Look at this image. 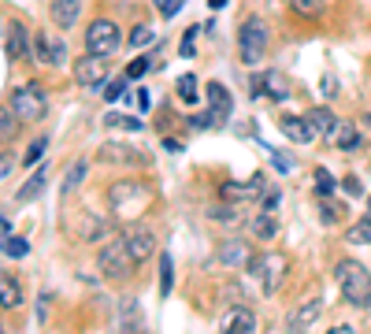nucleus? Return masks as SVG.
<instances>
[{"instance_id": "nucleus-27", "label": "nucleus", "mask_w": 371, "mask_h": 334, "mask_svg": "<svg viewBox=\"0 0 371 334\" xmlns=\"http://www.w3.org/2000/svg\"><path fill=\"white\" fill-rule=\"evenodd\" d=\"M19 126H23V123L15 119V112H12V108H0V145H8V142H12V137L19 134Z\"/></svg>"}, {"instance_id": "nucleus-23", "label": "nucleus", "mask_w": 371, "mask_h": 334, "mask_svg": "<svg viewBox=\"0 0 371 334\" xmlns=\"http://www.w3.org/2000/svg\"><path fill=\"white\" fill-rule=\"evenodd\" d=\"M256 186H260V178H256V182H249V186H238V182H223L220 197H223L226 204H242L245 197H253V193H256Z\"/></svg>"}, {"instance_id": "nucleus-54", "label": "nucleus", "mask_w": 371, "mask_h": 334, "mask_svg": "<svg viewBox=\"0 0 371 334\" xmlns=\"http://www.w3.org/2000/svg\"><path fill=\"white\" fill-rule=\"evenodd\" d=\"M156 4H163V0H156Z\"/></svg>"}, {"instance_id": "nucleus-6", "label": "nucleus", "mask_w": 371, "mask_h": 334, "mask_svg": "<svg viewBox=\"0 0 371 334\" xmlns=\"http://www.w3.org/2000/svg\"><path fill=\"white\" fill-rule=\"evenodd\" d=\"M108 201H112V208L119 215H126L130 219H138L141 208L149 204V186H141V182H115L112 190H108Z\"/></svg>"}, {"instance_id": "nucleus-5", "label": "nucleus", "mask_w": 371, "mask_h": 334, "mask_svg": "<svg viewBox=\"0 0 371 334\" xmlns=\"http://www.w3.org/2000/svg\"><path fill=\"white\" fill-rule=\"evenodd\" d=\"M267 41H271V30L264 19H245L242 30H238V56H242V63H260L264 60V52H267Z\"/></svg>"}, {"instance_id": "nucleus-43", "label": "nucleus", "mask_w": 371, "mask_h": 334, "mask_svg": "<svg viewBox=\"0 0 371 334\" xmlns=\"http://www.w3.org/2000/svg\"><path fill=\"white\" fill-rule=\"evenodd\" d=\"M342 219V208H338V204H327L323 201V223H338Z\"/></svg>"}, {"instance_id": "nucleus-33", "label": "nucleus", "mask_w": 371, "mask_h": 334, "mask_svg": "<svg viewBox=\"0 0 371 334\" xmlns=\"http://www.w3.org/2000/svg\"><path fill=\"white\" fill-rule=\"evenodd\" d=\"M334 190H338L334 175H327V167H315V193H320V197H331Z\"/></svg>"}, {"instance_id": "nucleus-30", "label": "nucleus", "mask_w": 371, "mask_h": 334, "mask_svg": "<svg viewBox=\"0 0 371 334\" xmlns=\"http://www.w3.org/2000/svg\"><path fill=\"white\" fill-rule=\"evenodd\" d=\"M26 249H30V242L26 238H0V253L4 256H12V260H19V256H26Z\"/></svg>"}, {"instance_id": "nucleus-21", "label": "nucleus", "mask_w": 371, "mask_h": 334, "mask_svg": "<svg viewBox=\"0 0 371 334\" xmlns=\"http://www.w3.org/2000/svg\"><path fill=\"white\" fill-rule=\"evenodd\" d=\"M308 123H312L315 134H327V137H334V131H338V115L331 112V108H312Z\"/></svg>"}, {"instance_id": "nucleus-28", "label": "nucleus", "mask_w": 371, "mask_h": 334, "mask_svg": "<svg viewBox=\"0 0 371 334\" xmlns=\"http://www.w3.org/2000/svg\"><path fill=\"white\" fill-rule=\"evenodd\" d=\"M45 178H49V175H45V167H38L34 175H30V178L23 182V190H19V201H30V197H38V193L45 190Z\"/></svg>"}, {"instance_id": "nucleus-19", "label": "nucleus", "mask_w": 371, "mask_h": 334, "mask_svg": "<svg viewBox=\"0 0 371 334\" xmlns=\"http://www.w3.org/2000/svg\"><path fill=\"white\" fill-rule=\"evenodd\" d=\"M249 234H253L256 242H271L279 234V219L271 212H260V215H253V219H249Z\"/></svg>"}, {"instance_id": "nucleus-40", "label": "nucleus", "mask_w": 371, "mask_h": 334, "mask_svg": "<svg viewBox=\"0 0 371 334\" xmlns=\"http://www.w3.org/2000/svg\"><path fill=\"white\" fill-rule=\"evenodd\" d=\"M126 82H130V78H115L112 85H108V101H123V93H126Z\"/></svg>"}, {"instance_id": "nucleus-2", "label": "nucleus", "mask_w": 371, "mask_h": 334, "mask_svg": "<svg viewBox=\"0 0 371 334\" xmlns=\"http://www.w3.org/2000/svg\"><path fill=\"white\" fill-rule=\"evenodd\" d=\"M245 272L253 275V278H260V290L271 297V294H279V290H282V278L290 275V256H286V253H275V249H264L256 260H249Z\"/></svg>"}, {"instance_id": "nucleus-22", "label": "nucleus", "mask_w": 371, "mask_h": 334, "mask_svg": "<svg viewBox=\"0 0 371 334\" xmlns=\"http://www.w3.org/2000/svg\"><path fill=\"white\" fill-rule=\"evenodd\" d=\"M331 142H334L338 149H342V153H353V149L360 145V131H356L353 123H338V131H334Z\"/></svg>"}, {"instance_id": "nucleus-42", "label": "nucleus", "mask_w": 371, "mask_h": 334, "mask_svg": "<svg viewBox=\"0 0 371 334\" xmlns=\"http://www.w3.org/2000/svg\"><path fill=\"white\" fill-rule=\"evenodd\" d=\"M182 4H186V0H163V4H160V15H163V19H174Z\"/></svg>"}, {"instance_id": "nucleus-49", "label": "nucleus", "mask_w": 371, "mask_h": 334, "mask_svg": "<svg viewBox=\"0 0 371 334\" xmlns=\"http://www.w3.org/2000/svg\"><path fill=\"white\" fill-rule=\"evenodd\" d=\"M327 334H356V331H353V327H331Z\"/></svg>"}, {"instance_id": "nucleus-37", "label": "nucleus", "mask_w": 371, "mask_h": 334, "mask_svg": "<svg viewBox=\"0 0 371 334\" xmlns=\"http://www.w3.org/2000/svg\"><path fill=\"white\" fill-rule=\"evenodd\" d=\"M149 41H156V34H152V26H145V23H141V26H134V30H130V45H134V49H145Z\"/></svg>"}, {"instance_id": "nucleus-18", "label": "nucleus", "mask_w": 371, "mask_h": 334, "mask_svg": "<svg viewBox=\"0 0 371 334\" xmlns=\"http://www.w3.org/2000/svg\"><path fill=\"white\" fill-rule=\"evenodd\" d=\"M256 85L267 90V101H290V82H286L282 71H264V78H260Z\"/></svg>"}, {"instance_id": "nucleus-36", "label": "nucleus", "mask_w": 371, "mask_h": 334, "mask_svg": "<svg viewBox=\"0 0 371 334\" xmlns=\"http://www.w3.org/2000/svg\"><path fill=\"white\" fill-rule=\"evenodd\" d=\"M179 93H182L186 104H197V78H193V74H182V78H179Z\"/></svg>"}, {"instance_id": "nucleus-53", "label": "nucleus", "mask_w": 371, "mask_h": 334, "mask_svg": "<svg viewBox=\"0 0 371 334\" xmlns=\"http://www.w3.org/2000/svg\"><path fill=\"white\" fill-rule=\"evenodd\" d=\"M368 208H371V193H368Z\"/></svg>"}, {"instance_id": "nucleus-7", "label": "nucleus", "mask_w": 371, "mask_h": 334, "mask_svg": "<svg viewBox=\"0 0 371 334\" xmlns=\"http://www.w3.org/2000/svg\"><path fill=\"white\" fill-rule=\"evenodd\" d=\"M119 45H123V30H119L112 19H93L90 30H85V52L108 60L112 52H119Z\"/></svg>"}, {"instance_id": "nucleus-34", "label": "nucleus", "mask_w": 371, "mask_h": 334, "mask_svg": "<svg viewBox=\"0 0 371 334\" xmlns=\"http://www.w3.org/2000/svg\"><path fill=\"white\" fill-rule=\"evenodd\" d=\"M208 215H212L215 223H238V219H242V215H238V208H234V204H226V201H223V204H215Z\"/></svg>"}, {"instance_id": "nucleus-41", "label": "nucleus", "mask_w": 371, "mask_h": 334, "mask_svg": "<svg viewBox=\"0 0 371 334\" xmlns=\"http://www.w3.org/2000/svg\"><path fill=\"white\" fill-rule=\"evenodd\" d=\"M145 71H149V60H145V56H138V60L126 67V78H141Z\"/></svg>"}, {"instance_id": "nucleus-31", "label": "nucleus", "mask_w": 371, "mask_h": 334, "mask_svg": "<svg viewBox=\"0 0 371 334\" xmlns=\"http://www.w3.org/2000/svg\"><path fill=\"white\" fill-rule=\"evenodd\" d=\"M123 327L130 334H141V308H138V301H126V305H123Z\"/></svg>"}, {"instance_id": "nucleus-47", "label": "nucleus", "mask_w": 371, "mask_h": 334, "mask_svg": "<svg viewBox=\"0 0 371 334\" xmlns=\"http://www.w3.org/2000/svg\"><path fill=\"white\" fill-rule=\"evenodd\" d=\"M138 108H141V112H149V108H152V97H149V90H138Z\"/></svg>"}, {"instance_id": "nucleus-52", "label": "nucleus", "mask_w": 371, "mask_h": 334, "mask_svg": "<svg viewBox=\"0 0 371 334\" xmlns=\"http://www.w3.org/2000/svg\"><path fill=\"white\" fill-rule=\"evenodd\" d=\"M364 123H368V126H371V112H368V115H364Z\"/></svg>"}, {"instance_id": "nucleus-13", "label": "nucleus", "mask_w": 371, "mask_h": 334, "mask_svg": "<svg viewBox=\"0 0 371 334\" xmlns=\"http://www.w3.org/2000/svg\"><path fill=\"white\" fill-rule=\"evenodd\" d=\"M223 334H256V316H253V308L238 305V308L226 312V316H223Z\"/></svg>"}, {"instance_id": "nucleus-44", "label": "nucleus", "mask_w": 371, "mask_h": 334, "mask_svg": "<svg viewBox=\"0 0 371 334\" xmlns=\"http://www.w3.org/2000/svg\"><path fill=\"white\" fill-rule=\"evenodd\" d=\"M12 167H15V156H8V153H0V182H4L8 175H12Z\"/></svg>"}, {"instance_id": "nucleus-11", "label": "nucleus", "mask_w": 371, "mask_h": 334, "mask_svg": "<svg viewBox=\"0 0 371 334\" xmlns=\"http://www.w3.org/2000/svg\"><path fill=\"white\" fill-rule=\"evenodd\" d=\"M34 56H38L41 63L60 67V63L67 60V45H63L60 37H52V34H38V37H34Z\"/></svg>"}, {"instance_id": "nucleus-16", "label": "nucleus", "mask_w": 371, "mask_h": 334, "mask_svg": "<svg viewBox=\"0 0 371 334\" xmlns=\"http://www.w3.org/2000/svg\"><path fill=\"white\" fill-rule=\"evenodd\" d=\"M79 15H82V0H56V4H52V23L60 30H71L79 23Z\"/></svg>"}, {"instance_id": "nucleus-15", "label": "nucleus", "mask_w": 371, "mask_h": 334, "mask_svg": "<svg viewBox=\"0 0 371 334\" xmlns=\"http://www.w3.org/2000/svg\"><path fill=\"white\" fill-rule=\"evenodd\" d=\"M282 134L297 145H312L315 142V131L308 123V115H282Z\"/></svg>"}, {"instance_id": "nucleus-25", "label": "nucleus", "mask_w": 371, "mask_h": 334, "mask_svg": "<svg viewBox=\"0 0 371 334\" xmlns=\"http://www.w3.org/2000/svg\"><path fill=\"white\" fill-rule=\"evenodd\" d=\"M345 242H349V245H371V212L345 231Z\"/></svg>"}, {"instance_id": "nucleus-17", "label": "nucleus", "mask_w": 371, "mask_h": 334, "mask_svg": "<svg viewBox=\"0 0 371 334\" xmlns=\"http://www.w3.org/2000/svg\"><path fill=\"white\" fill-rule=\"evenodd\" d=\"M23 305V286L12 272H0V308H19Z\"/></svg>"}, {"instance_id": "nucleus-9", "label": "nucleus", "mask_w": 371, "mask_h": 334, "mask_svg": "<svg viewBox=\"0 0 371 334\" xmlns=\"http://www.w3.org/2000/svg\"><path fill=\"white\" fill-rule=\"evenodd\" d=\"M74 82L85 85V90H101V85L108 82V67H104V56H85L74 63Z\"/></svg>"}, {"instance_id": "nucleus-8", "label": "nucleus", "mask_w": 371, "mask_h": 334, "mask_svg": "<svg viewBox=\"0 0 371 334\" xmlns=\"http://www.w3.org/2000/svg\"><path fill=\"white\" fill-rule=\"evenodd\" d=\"M119 238L126 242V249H130V256H134L138 264H145L149 256L156 253V238H152V231L145 227V223H138V219L123 223V231H119Z\"/></svg>"}, {"instance_id": "nucleus-14", "label": "nucleus", "mask_w": 371, "mask_h": 334, "mask_svg": "<svg viewBox=\"0 0 371 334\" xmlns=\"http://www.w3.org/2000/svg\"><path fill=\"white\" fill-rule=\"evenodd\" d=\"M220 264L223 267H231V272H238V267H249V260H253V253H249V245L245 242H238V238H231V242H223L220 245Z\"/></svg>"}, {"instance_id": "nucleus-35", "label": "nucleus", "mask_w": 371, "mask_h": 334, "mask_svg": "<svg viewBox=\"0 0 371 334\" xmlns=\"http://www.w3.org/2000/svg\"><path fill=\"white\" fill-rule=\"evenodd\" d=\"M104 126H119V131H141L138 119H130V115H119V112H108V115H104Z\"/></svg>"}, {"instance_id": "nucleus-29", "label": "nucleus", "mask_w": 371, "mask_h": 334, "mask_svg": "<svg viewBox=\"0 0 371 334\" xmlns=\"http://www.w3.org/2000/svg\"><path fill=\"white\" fill-rule=\"evenodd\" d=\"M171 286H174V264H171L167 253H160V294L167 297Z\"/></svg>"}, {"instance_id": "nucleus-32", "label": "nucleus", "mask_w": 371, "mask_h": 334, "mask_svg": "<svg viewBox=\"0 0 371 334\" xmlns=\"http://www.w3.org/2000/svg\"><path fill=\"white\" fill-rule=\"evenodd\" d=\"M290 8L297 15H304V19H320L323 15V4L320 0H290Z\"/></svg>"}, {"instance_id": "nucleus-39", "label": "nucleus", "mask_w": 371, "mask_h": 334, "mask_svg": "<svg viewBox=\"0 0 371 334\" xmlns=\"http://www.w3.org/2000/svg\"><path fill=\"white\" fill-rule=\"evenodd\" d=\"M342 186H345V193H349V197H364V182H360L356 175H349V178L342 182Z\"/></svg>"}, {"instance_id": "nucleus-3", "label": "nucleus", "mask_w": 371, "mask_h": 334, "mask_svg": "<svg viewBox=\"0 0 371 334\" xmlns=\"http://www.w3.org/2000/svg\"><path fill=\"white\" fill-rule=\"evenodd\" d=\"M97 267H101V275L108 278V283H130V278H134L138 260L130 256L126 242L115 238V242H108L104 249L97 253Z\"/></svg>"}, {"instance_id": "nucleus-1", "label": "nucleus", "mask_w": 371, "mask_h": 334, "mask_svg": "<svg viewBox=\"0 0 371 334\" xmlns=\"http://www.w3.org/2000/svg\"><path fill=\"white\" fill-rule=\"evenodd\" d=\"M334 283H338L342 297H345L353 308H368V305H371V275H368L364 264H356V260H338V264H334Z\"/></svg>"}, {"instance_id": "nucleus-55", "label": "nucleus", "mask_w": 371, "mask_h": 334, "mask_svg": "<svg viewBox=\"0 0 371 334\" xmlns=\"http://www.w3.org/2000/svg\"><path fill=\"white\" fill-rule=\"evenodd\" d=\"M0 334H4V331H0Z\"/></svg>"}, {"instance_id": "nucleus-51", "label": "nucleus", "mask_w": 371, "mask_h": 334, "mask_svg": "<svg viewBox=\"0 0 371 334\" xmlns=\"http://www.w3.org/2000/svg\"><path fill=\"white\" fill-rule=\"evenodd\" d=\"M226 4V0H212V8H215V12H220V8Z\"/></svg>"}, {"instance_id": "nucleus-12", "label": "nucleus", "mask_w": 371, "mask_h": 334, "mask_svg": "<svg viewBox=\"0 0 371 334\" xmlns=\"http://www.w3.org/2000/svg\"><path fill=\"white\" fill-rule=\"evenodd\" d=\"M320 316H323V301H308V305L293 308L290 316H286V331H290V334H304Z\"/></svg>"}, {"instance_id": "nucleus-45", "label": "nucleus", "mask_w": 371, "mask_h": 334, "mask_svg": "<svg viewBox=\"0 0 371 334\" xmlns=\"http://www.w3.org/2000/svg\"><path fill=\"white\" fill-rule=\"evenodd\" d=\"M271 160H275V171H282V175H290V171H293V167H290V160L282 156V153H271Z\"/></svg>"}, {"instance_id": "nucleus-50", "label": "nucleus", "mask_w": 371, "mask_h": 334, "mask_svg": "<svg viewBox=\"0 0 371 334\" xmlns=\"http://www.w3.org/2000/svg\"><path fill=\"white\" fill-rule=\"evenodd\" d=\"M4 234H8V219L0 215V238H4Z\"/></svg>"}, {"instance_id": "nucleus-38", "label": "nucleus", "mask_w": 371, "mask_h": 334, "mask_svg": "<svg viewBox=\"0 0 371 334\" xmlns=\"http://www.w3.org/2000/svg\"><path fill=\"white\" fill-rule=\"evenodd\" d=\"M41 153H45V137H41V142H34L26 149V156H23V164L30 167V164H41Z\"/></svg>"}, {"instance_id": "nucleus-20", "label": "nucleus", "mask_w": 371, "mask_h": 334, "mask_svg": "<svg viewBox=\"0 0 371 334\" xmlns=\"http://www.w3.org/2000/svg\"><path fill=\"white\" fill-rule=\"evenodd\" d=\"M8 37H12V41H8V56H12V60H19V56H30L34 41L26 37V26H23V23H12V26H8Z\"/></svg>"}, {"instance_id": "nucleus-48", "label": "nucleus", "mask_w": 371, "mask_h": 334, "mask_svg": "<svg viewBox=\"0 0 371 334\" xmlns=\"http://www.w3.org/2000/svg\"><path fill=\"white\" fill-rule=\"evenodd\" d=\"M320 90H323V93H327V97H331V93H334V90H338V82H334V78H331V74H323V82H320Z\"/></svg>"}, {"instance_id": "nucleus-4", "label": "nucleus", "mask_w": 371, "mask_h": 334, "mask_svg": "<svg viewBox=\"0 0 371 334\" xmlns=\"http://www.w3.org/2000/svg\"><path fill=\"white\" fill-rule=\"evenodd\" d=\"M15 112L19 123H41L49 115V93L41 90L38 82H26L19 85V90L12 93V104H8Z\"/></svg>"}, {"instance_id": "nucleus-10", "label": "nucleus", "mask_w": 371, "mask_h": 334, "mask_svg": "<svg viewBox=\"0 0 371 334\" xmlns=\"http://www.w3.org/2000/svg\"><path fill=\"white\" fill-rule=\"evenodd\" d=\"M97 160H104V164H134V167L149 164V156L141 153V149L126 145V142H104L101 153H97Z\"/></svg>"}, {"instance_id": "nucleus-24", "label": "nucleus", "mask_w": 371, "mask_h": 334, "mask_svg": "<svg viewBox=\"0 0 371 334\" xmlns=\"http://www.w3.org/2000/svg\"><path fill=\"white\" fill-rule=\"evenodd\" d=\"M85 175H90V164L85 160H74V164L67 167V175H63V186H60V193H74L85 182Z\"/></svg>"}, {"instance_id": "nucleus-46", "label": "nucleus", "mask_w": 371, "mask_h": 334, "mask_svg": "<svg viewBox=\"0 0 371 334\" xmlns=\"http://www.w3.org/2000/svg\"><path fill=\"white\" fill-rule=\"evenodd\" d=\"M260 201H264V208L271 212V208H275V204H279V193H275V190L267 186V193H260Z\"/></svg>"}, {"instance_id": "nucleus-26", "label": "nucleus", "mask_w": 371, "mask_h": 334, "mask_svg": "<svg viewBox=\"0 0 371 334\" xmlns=\"http://www.w3.org/2000/svg\"><path fill=\"white\" fill-rule=\"evenodd\" d=\"M208 104H212L215 115H223V119H226V112H231V93H226L220 82H208Z\"/></svg>"}]
</instances>
